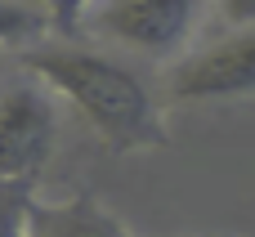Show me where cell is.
<instances>
[{"instance_id":"1","label":"cell","mask_w":255,"mask_h":237,"mask_svg":"<svg viewBox=\"0 0 255 237\" xmlns=\"http://www.w3.org/2000/svg\"><path fill=\"white\" fill-rule=\"evenodd\" d=\"M22 72L40 81L58 108H72L112 157L157 152L170 143L161 94L117 54L81 36H45L18 54Z\"/></svg>"},{"instance_id":"2","label":"cell","mask_w":255,"mask_h":237,"mask_svg":"<svg viewBox=\"0 0 255 237\" xmlns=\"http://www.w3.org/2000/svg\"><path fill=\"white\" fill-rule=\"evenodd\" d=\"M49 22H54L49 36H81L108 54L121 49L130 58L175 63L206 27V4H193V0H117V4L49 9Z\"/></svg>"},{"instance_id":"3","label":"cell","mask_w":255,"mask_h":237,"mask_svg":"<svg viewBox=\"0 0 255 237\" xmlns=\"http://www.w3.org/2000/svg\"><path fill=\"white\" fill-rule=\"evenodd\" d=\"M215 31H197V40L170 63L166 99L170 103H238L255 99V4L206 9Z\"/></svg>"},{"instance_id":"4","label":"cell","mask_w":255,"mask_h":237,"mask_svg":"<svg viewBox=\"0 0 255 237\" xmlns=\"http://www.w3.org/2000/svg\"><path fill=\"white\" fill-rule=\"evenodd\" d=\"M58 103L54 94L31 81L27 72L0 76V184L9 188H31L45 179L54 152H58Z\"/></svg>"},{"instance_id":"5","label":"cell","mask_w":255,"mask_h":237,"mask_svg":"<svg viewBox=\"0 0 255 237\" xmlns=\"http://www.w3.org/2000/svg\"><path fill=\"white\" fill-rule=\"evenodd\" d=\"M22 237H139L117 211L94 193L72 197H31L22 215Z\"/></svg>"},{"instance_id":"6","label":"cell","mask_w":255,"mask_h":237,"mask_svg":"<svg viewBox=\"0 0 255 237\" xmlns=\"http://www.w3.org/2000/svg\"><path fill=\"white\" fill-rule=\"evenodd\" d=\"M54 31L49 9L45 4H0V49H31L36 40H45Z\"/></svg>"},{"instance_id":"7","label":"cell","mask_w":255,"mask_h":237,"mask_svg":"<svg viewBox=\"0 0 255 237\" xmlns=\"http://www.w3.org/2000/svg\"><path fill=\"white\" fill-rule=\"evenodd\" d=\"M31 197H36L31 188L0 184V237H22V215H27V202Z\"/></svg>"}]
</instances>
